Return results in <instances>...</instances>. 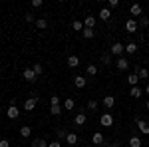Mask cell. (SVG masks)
<instances>
[{
  "mask_svg": "<svg viewBox=\"0 0 149 147\" xmlns=\"http://www.w3.org/2000/svg\"><path fill=\"white\" fill-rule=\"evenodd\" d=\"M145 93H147V95H149V84H147V86H145Z\"/></svg>",
  "mask_w": 149,
  "mask_h": 147,
  "instance_id": "b9f144b4",
  "label": "cell"
},
{
  "mask_svg": "<svg viewBox=\"0 0 149 147\" xmlns=\"http://www.w3.org/2000/svg\"><path fill=\"white\" fill-rule=\"evenodd\" d=\"M42 4H44L42 0H32V8H40Z\"/></svg>",
  "mask_w": 149,
  "mask_h": 147,
  "instance_id": "f35d334b",
  "label": "cell"
},
{
  "mask_svg": "<svg viewBox=\"0 0 149 147\" xmlns=\"http://www.w3.org/2000/svg\"><path fill=\"white\" fill-rule=\"evenodd\" d=\"M86 84H88V79L84 78V76H76V78H74V86H76V88H86Z\"/></svg>",
  "mask_w": 149,
  "mask_h": 147,
  "instance_id": "8fae6325",
  "label": "cell"
},
{
  "mask_svg": "<svg viewBox=\"0 0 149 147\" xmlns=\"http://www.w3.org/2000/svg\"><path fill=\"white\" fill-rule=\"evenodd\" d=\"M137 76H139V79H147L149 78V70L147 68H139Z\"/></svg>",
  "mask_w": 149,
  "mask_h": 147,
  "instance_id": "f1b7e54d",
  "label": "cell"
},
{
  "mask_svg": "<svg viewBox=\"0 0 149 147\" xmlns=\"http://www.w3.org/2000/svg\"><path fill=\"white\" fill-rule=\"evenodd\" d=\"M6 115H8V119H18V115H20V109H18V105H8V109H6Z\"/></svg>",
  "mask_w": 149,
  "mask_h": 147,
  "instance_id": "5b68a950",
  "label": "cell"
},
{
  "mask_svg": "<svg viewBox=\"0 0 149 147\" xmlns=\"http://www.w3.org/2000/svg\"><path fill=\"white\" fill-rule=\"evenodd\" d=\"M62 109H64L62 105H52V107H50V113H52V115H60Z\"/></svg>",
  "mask_w": 149,
  "mask_h": 147,
  "instance_id": "1f68e13d",
  "label": "cell"
},
{
  "mask_svg": "<svg viewBox=\"0 0 149 147\" xmlns=\"http://www.w3.org/2000/svg\"><path fill=\"white\" fill-rule=\"evenodd\" d=\"M97 105H100V103L95 102V100H90V102H88V109H92V111H93V109H97Z\"/></svg>",
  "mask_w": 149,
  "mask_h": 147,
  "instance_id": "d590c367",
  "label": "cell"
},
{
  "mask_svg": "<svg viewBox=\"0 0 149 147\" xmlns=\"http://www.w3.org/2000/svg\"><path fill=\"white\" fill-rule=\"evenodd\" d=\"M145 107H147V109H149V100H147V103H145Z\"/></svg>",
  "mask_w": 149,
  "mask_h": 147,
  "instance_id": "7bdbcfd3",
  "label": "cell"
},
{
  "mask_svg": "<svg viewBox=\"0 0 149 147\" xmlns=\"http://www.w3.org/2000/svg\"><path fill=\"white\" fill-rule=\"evenodd\" d=\"M32 70H34L36 76H40V74L44 72V66H42V64H34V66H32Z\"/></svg>",
  "mask_w": 149,
  "mask_h": 147,
  "instance_id": "d6a6232c",
  "label": "cell"
},
{
  "mask_svg": "<svg viewBox=\"0 0 149 147\" xmlns=\"http://www.w3.org/2000/svg\"><path fill=\"white\" fill-rule=\"evenodd\" d=\"M129 68V62H127L125 58H117V70H121V72H125Z\"/></svg>",
  "mask_w": 149,
  "mask_h": 147,
  "instance_id": "5bb4252c",
  "label": "cell"
},
{
  "mask_svg": "<svg viewBox=\"0 0 149 147\" xmlns=\"http://www.w3.org/2000/svg\"><path fill=\"white\" fill-rule=\"evenodd\" d=\"M125 52H127V54H135V52H137V44H135V42L125 44Z\"/></svg>",
  "mask_w": 149,
  "mask_h": 147,
  "instance_id": "d4e9b609",
  "label": "cell"
},
{
  "mask_svg": "<svg viewBox=\"0 0 149 147\" xmlns=\"http://www.w3.org/2000/svg\"><path fill=\"white\" fill-rule=\"evenodd\" d=\"M102 64L103 66H109L111 64V54H102Z\"/></svg>",
  "mask_w": 149,
  "mask_h": 147,
  "instance_id": "f546056e",
  "label": "cell"
},
{
  "mask_svg": "<svg viewBox=\"0 0 149 147\" xmlns=\"http://www.w3.org/2000/svg\"><path fill=\"white\" fill-rule=\"evenodd\" d=\"M95 26V16H86V20H84V28H92Z\"/></svg>",
  "mask_w": 149,
  "mask_h": 147,
  "instance_id": "2e32d148",
  "label": "cell"
},
{
  "mask_svg": "<svg viewBox=\"0 0 149 147\" xmlns=\"http://www.w3.org/2000/svg\"><path fill=\"white\" fill-rule=\"evenodd\" d=\"M62 107H64L66 111H72V109L76 107V102H74L72 98H66V100H64V103H62Z\"/></svg>",
  "mask_w": 149,
  "mask_h": 147,
  "instance_id": "7c38bea8",
  "label": "cell"
},
{
  "mask_svg": "<svg viewBox=\"0 0 149 147\" xmlns=\"http://www.w3.org/2000/svg\"><path fill=\"white\" fill-rule=\"evenodd\" d=\"M86 121H88V117H86V113H84V111H80L76 117H74V123L80 125V127H81V125H86Z\"/></svg>",
  "mask_w": 149,
  "mask_h": 147,
  "instance_id": "30bf717a",
  "label": "cell"
},
{
  "mask_svg": "<svg viewBox=\"0 0 149 147\" xmlns=\"http://www.w3.org/2000/svg\"><path fill=\"white\" fill-rule=\"evenodd\" d=\"M88 147H95V145H88Z\"/></svg>",
  "mask_w": 149,
  "mask_h": 147,
  "instance_id": "f6af8a7d",
  "label": "cell"
},
{
  "mask_svg": "<svg viewBox=\"0 0 149 147\" xmlns=\"http://www.w3.org/2000/svg\"><path fill=\"white\" fill-rule=\"evenodd\" d=\"M22 78L26 79V82H30V84H32V82H36V79H38V76L34 74V70H32V68H26L22 72Z\"/></svg>",
  "mask_w": 149,
  "mask_h": 147,
  "instance_id": "277c9868",
  "label": "cell"
},
{
  "mask_svg": "<svg viewBox=\"0 0 149 147\" xmlns=\"http://www.w3.org/2000/svg\"><path fill=\"white\" fill-rule=\"evenodd\" d=\"M72 30H76V32H84V22L74 20V22H72Z\"/></svg>",
  "mask_w": 149,
  "mask_h": 147,
  "instance_id": "484cf974",
  "label": "cell"
},
{
  "mask_svg": "<svg viewBox=\"0 0 149 147\" xmlns=\"http://www.w3.org/2000/svg\"><path fill=\"white\" fill-rule=\"evenodd\" d=\"M137 24H139V28H147V26H149V18H147V16H141Z\"/></svg>",
  "mask_w": 149,
  "mask_h": 147,
  "instance_id": "4dcf8cb0",
  "label": "cell"
},
{
  "mask_svg": "<svg viewBox=\"0 0 149 147\" xmlns=\"http://www.w3.org/2000/svg\"><path fill=\"white\" fill-rule=\"evenodd\" d=\"M123 52H125V46L121 44V42H113L111 48H109V54H111V56H117V58H121Z\"/></svg>",
  "mask_w": 149,
  "mask_h": 147,
  "instance_id": "6da1fadb",
  "label": "cell"
},
{
  "mask_svg": "<svg viewBox=\"0 0 149 147\" xmlns=\"http://www.w3.org/2000/svg\"><path fill=\"white\" fill-rule=\"evenodd\" d=\"M81 34H84L86 40H92L93 36H95V30H92V28H84V32H81Z\"/></svg>",
  "mask_w": 149,
  "mask_h": 147,
  "instance_id": "cb8c5ba5",
  "label": "cell"
},
{
  "mask_svg": "<svg viewBox=\"0 0 149 147\" xmlns=\"http://www.w3.org/2000/svg\"><path fill=\"white\" fill-rule=\"evenodd\" d=\"M100 123H102L103 127H111V125H113V115H111V113H102Z\"/></svg>",
  "mask_w": 149,
  "mask_h": 147,
  "instance_id": "3957f363",
  "label": "cell"
},
{
  "mask_svg": "<svg viewBox=\"0 0 149 147\" xmlns=\"http://www.w3.org/2000/svg\"><path fill=\"white\" fill-rule=\"evenodd\" d=\"M135 125H137L139 133H143V135H149V123L145 119H141V117H135Z\"/></svg>",
  "mask_w": 149,
  "mask_h": 147,
  "instance_id": "7a4b0ae2",
  "label": "cell"
},
{
  "mask_svg": "<svg viewBox=\"0 0 149 147\" xmlns=\"http://www.w3.org/2000/svg\"><path fill=\"white\" fill-rule=\"evenodd\" d=\"M36 28H40V30H44V28H48V20L46 18H36Z\"/></svg>",
  "mask_w": 149,
  "mask_h": 147,
  "instance_id": "d6986e66",
  "label": "cell"
},
{
  "mask_svg": "<svg viewBox=\"0 0 149 147\" xmlns=\"http://www.w3.org/2000/svg\"><path fill=\"white\" fill-rule=\"evenodd\" d=\"M107 6H109V10H111V8H117V6H119V2H117V0H109Z\"/></svg>",
  "mask_w": 149,
  "mask_h": 147,
  "instance_id": "74e56055",
  "label": "cell"
},
{
  "mask_svg": "<svg viewBox=\"0 0 149 147\" xmlns=\"http://www.w3.org/2000/svg\"><path fill=\"white\" fill-rule=\"evenodd\" d=\"M24 20H26V22H36V18H34L32 12H26V14H24Z\"/></svg>",
  "mask_w": 149,
  "mask_h": 147,
  "instance_id": "836d02e7",
  "label": "cell"
},
{
  "mask_svg": "<svg viewBox=\"0 0 149 147\" xmlns=\"http://www.w3.org/2000/svg\"><path fill=\"white\" fill-rule=\"evenodd\" d=\"M103 105H105L107 109H111V107L115 105V98L113 95H105V98H103Z\"/></svg>",
  "mask_w": 149,
  "mask_h": 147,
  "instance_id": "9a60e30c",
  "label": "cell"
},
{
  "mask_svg": "<svg viewBox=\"0 0 149 147\" xmlns=\"http://www.w3.org/2000/svg\"><path fill=\"white\" fill-rule=\"evenodd\" d=\"M48 147H62V141H52V143H48Z\"/></svg>",
  "mask_w": 149,
  "mask_h": 147,
  "instance_id": "ab89813d",
  "label": "cell"
},
{
  "mask_svg": "<svg viewBox=\"0 0 149 147\" xmlns=\"http://www.w3.org/2000/svg\"><path fill=\"white\" fill-rule=\"evenodd\" d=\"M0 147H10V141L8 139H0Z\"/></svg>",
  "mask_w": 149,
  "mask_h": 147,
  "instance_id": "60d3db41",
  "label": "cell"
},
{
  "mask_svg": "<svg viewBox=\"0 0 149 147\" xmlns=\"http://www.w3.org/2000/svg\"><path fill=\"white\" fill-rule=\"evenodd\" d=\"M129 12H131L133 18H135V16L141 18V14H143V6H141V4H131V6H129Z\"/></svg>",
  "mask_w": 149,
  "mask_h": 147,
  "instance_id": "52a82bcc",
  "label": "cell"
},
{
  "mask_svg": "<svg viewBox=\"0 0 149 147\" xmlns=\"http://www.w3.org/2000/svg\"><path fill=\"white\" fill-rule=\"evenodd\" d=\"M129 95H131L133 100H137V98H141V90L135 86V88H131V90H129Z\"/></svg>",
  "mask_w": 149,
  "mask_h": 147,
  "instance_id": "4316f807",
  "label": "cell"
},
{
  "mask_svg": "<svg viewBox=\"0 0 149 147\" xmlns=\"http://www.w3.org/2000/svg\"><path fill=\"white\" fill-rule=\"evenodd\" d=\"M20 135H22L24 139H28V137L32 135V127H26V125H24V127H20Z\"/></svg>",
  "mask_w": 149,
  "mask_h": 147,
  "instance_id": "603a6c76",
  "label": "cell"
},
{
  "mask_svg": "<svg viewBox=\"0 0 149 147\" xmlns=\"http://www.w3.org/2000/svg\"><path fill=\"white\" fill-rule=\"evenodd\" d=\"M66 143H70V145H78V135H76V133H68V135H66Z\"/></svg>",
  "mask_w": 149,
  "mask_h": 147,
  "instance_id": "ac0fdd59",
  "label": "cell"
},
{
  "mask_svg": "<svg viewBox=\"0 0 149 147\" xmlns=\"http://www.w3.org/2000/svg\"><path fill=\"white\" fill-rule=\"evenodd\" d=\"M86 72H88V76H95V74H97V66H95V64H88Z\"/></svg>",
  "mask_w": 149,
  "mask_h": 147,
  "instance_id": "83f0119b",
  "label": "cell"
},
{
  "mask_svg": "<svg viewBox=\"0 0 149 147\" xmlns=\"http://www.w3.org/2000/svg\"><path fill=\"white\" fill-rule=\"evenodd\" d=\"M103 143H105V137L102 135V133H100V131H97V133H93L92 135V145H103Z\"/></svg>",
  "mask_w": 149,
  "mask_h": 147,
  "instance_id": "ba28073f",
  "label": "cell"
},
{
  "mask_svg": "<svg viewBox=\"0 0 149 147\" xmlns=\"http://www.w3.org/2000/svg\"><path fill=\"white\" fill-rule=\"evenodd\" d=\"M68 66L70 68H78V66H80V58L78 56H68Z\"/></svg>",
  "mask_w": 149,
  "mask_h": 147,
  "instance_id": "e0dca14e",
  "label": "cell"
},
{
  "mask_svg": "<svg viewBox=\"0 0 149 147\" xmlns=\"http://www.w3.org/2000/svg\"><path fill=\"white\" fill-rule=\"evenodd\" d=\"M137 82H139V76H137V74H135V72L127 76V84H129L131 88H135V86H137Z\"/></svg>",
  "mask_w": 149,
  "mask_h": 147,
  "instance_id": "4fadbf2b",
  "label": "cell"
},
{
  "mask_svg": "<svg viewBox=\"0 0 149 147\" xmlns=\"http://www.w3.org/2000/svg\"><path fill=\"white\" fill-rule=\"evenodd\" d=\"M129 147H141V139L137 135H131L129 137Z\"/></svg>",
  "mask_w": 149,
  "mask_h": 147,
  "instance_id": "44dd1931",
  "label": "cell"
},
{
  "mask_svg": "<svg viewBox=\"0 0 149 147\" xmlns=\"http://www.w3.org/2000/svg\"><path fill=\"white\" fill-rule=\"evenodd\" d=\"M100 18H102V20H109V18H111V10H109V8H102V10H100Z\"/></svg>",
  "mask_w": 149,
  "mask_h": 147,
  "instance_id": "ffe728a7",
  "label": "cell"
},
{
  "mask_svg": "<svg viewBox=\"0 0 149 147\" xmlns=\"http://www.w3.org/2000/svg\"><path fill=\"white\" fill-rule=\"evenodd\" d=\"M32 147H48V141L46 139H42V137H38L32 141Z\"/></svg>",
  "mask_w": 149,
  "mask_h": 147,
  "instance_id": "7402d4cb",
  "label": "cell"
},
{
  "mask_svg": "<svg viewBox=\"0 0 149 147\" xmlns=\"http://www.w3.org/2000/svg\"><path fill=\"white\" fill-rule=\"evenodd\" d=\"M137 28H139V24L135 22L133 18H129V20L125 22V30L129 32V34H133V32H137Z\"/></svg>",
  "mask_w": 149,
  "mask_h": 147,
  "instance_id": "8992f818",
  "label": "cell"
},
{
  "mask_svg": "<svg viewBox=\"0 0 149 147\" xmlns=\"http://www.w3.org/2000/svg\"><path fill=\"white\" fill-rule=\"evenodd\" d=\"M66 135H68V131H66V129H58V141L66 139Z\"/></svg>",
  "mask_w": 149,
  "mask_h": 147,
  "instance_id": "8d00e7d4",
  "label": "cell"
},
{
  "mask_svg": "<svg viewBox=\"0 0 149 147\" xmlns=\"http://www.w3.org/2000/svg\"><path fill=\"white\" fill-rule=\"evenodd\" d=\"M36 103H38L36 98H28V100L24 102V109H26V111H32V109L36 107Z\"/></svg>",
  "mask_w": 149,
  "mask_h": 147,
  "instance_id": "9c48e42d",
  "label": "cell"
},
{
  "mask_svg": "<svg viewBox=\"0 0 149 147\" xmlns=\"http://www.w3.org/2000/svg\"><path fill=\"white\" fill-rule=\"evenodd\" d=\"M111 147H119V143H113V145H111Z\"/></svg>",
  "mask_w": 149,
  "mask_h": 147,
  "instance_id": "ee69618b",
  "label": "cell"
},
{
  "mask_svg": "<svg viewBox=\"0 0 149 147\" xmlns=\"http://www.w3.org/2000/svg\"><path fill=\"white\" fill-rule=\"evenodd\" d=\"M60 102H62L60 95H52V98H50V105H60Z\"/></svg>",
  "mask_w": 149,
  "mask_h": 147,
  "instance_id": "e575fe53",
  "label": "cell"
}]
</instances>
